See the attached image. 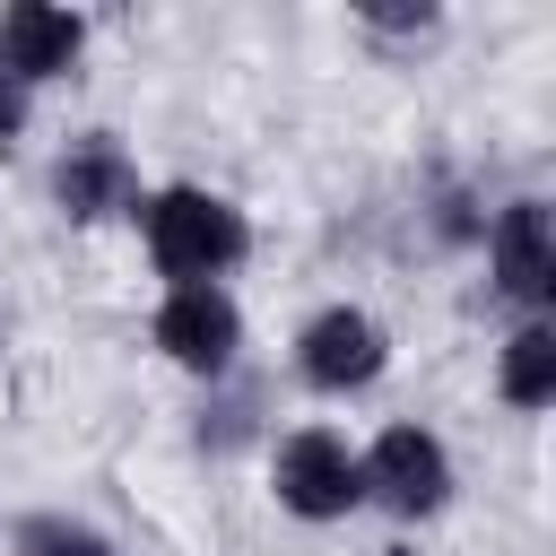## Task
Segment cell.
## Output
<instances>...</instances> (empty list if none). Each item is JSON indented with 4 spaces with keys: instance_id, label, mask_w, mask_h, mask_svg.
<instances>
[{
    "instance_id": "obj_6",
    "label": "cell",
    "mask_w": 556,
    "mask_h": 556,
    "mask_svg": "<svg viewBox=\"0 0 556 556\" xmlns=\"http://www.w3.org/2000/svg\"><path fill=\"white\" fill-rule=\"evenodd\" d=\"M78 43H87V26H78L70 9L17 0V9L0 17V70H9L17 87H35V78H61V70L78 61Z\"/></svg>"
},
{
    "instance_id": "obj_5",
    "label": "cell",
    "mask_w": 556,
    "mask_h": 556,
    "mask_svg": "<svg viewBox=\"0 0 556 556\" xmlns=\"http://www.w3.org/2000/svg\"><path fill=\"white\" fill-rule=\"evenodd\" d=\"M235 339H243V321H235V304L217 287H174L165 313H156V348L174 365H191V374H226Z\"/></svg>"
},
{
    "instance_id": "obj_1",
    "label": "cell",
    "mask_w": 556,
    "mask_h": 556,
    "mask_svg": "<svg viewBox=\"0 0 556 556\" xmlns=\"http://www.w3.org/2000/svg\"><path fill=\"white\" fill-rule=\"evenodd\" d=\"M148 252H156L165 278L217 287V269L243 261V217H235V200L191 191V182H182V191H156V200H148Z\"/></svg>"
},
{
    "instance_id": "obj_3",
    "label": "cell",
    "mask_w": 556,
    "mask_h": 556,
    "mask_svg": "<svg viewBox=\"0 0 556 556\" xmlns=\"http://www.w3.org/2000/svg\"><path fill=\"white\" fill-rule=\"evenodd\" d=\"M356 469H365V495H382V504H391V513H408V521H417V513H434V504H443V486H452V460H443V443H434L426 426H391Z\"/></svg>"
},
{
    "instance_id": "obj_9",
    "label": "cell",
    "mask_w": 556,
    "mask_h": 556,
    "mask_svg": "<svg viewBox=\"0 0 556 556\" xmlns=\"http://www.w3.org/2000/svg\"><path fill=\"white\" fill-rule=\"evenodd\" d=\"M504 400L513 408H547L556 400V330L547 321H521L504 339Z\"/></svg>"
},
{
    "instance_id": "obj_10",
    "label": "cell",
    "mask_w": 556,
    "mask_h": 556,
    "mask_svg": "<svg viewBox=\"0 0 556 556\" xmlns=\"http://www.w3.org/2000/svg\"><path fill=\"white\" fill-rule=\"evenodd\" d=\"M17 556H113L96 530H78V521H26L17 530Z\"/></svg>"
},
{
    "instance_id": "obj_8",
    "label": "cell",
    "mask_w": 556,
    "mask_h": 556,
    "mask_svg": "<svg viewBox=\"0 0 556 556\" xmlns=\"http://www.w3.org/2000/svg\"><path fill=\"white\" fill-rule=\"evenodd\" d=\"M52 191H61V208H70V217H104V208H130V165H122V148H113V139H87V148H70V156H61Z\"/></svg>"
},
{
    "instance_id": "obj_2",
    "label": "cell",
    "mask_w": 556,
    "mask_h": 556,
    "mask_svg": "<svg viewBox=\"0 0 556 556\" xmlns=\"http://www.w3.org/2000/svg\"><path fill=\"white\" fill-rule=\"evenodd\" d=\"M278 504L304 513V521H339L348 504H365V469H356V452H348L339 434H321V426L287 434V443H278Z\"/></svg>"
},
{
    "instance_id": "obj_4",
    "label": "cell",
    "mask_w": 556,
    "mask_h": 556,
    "mask_svg": "<svg viewBox=\"0 0 556 556\" xmlns=\"http://www.w3.org/2000/svg\"><path fill=\"white\" fill-rule=\"evenodd\" d=\"M295 365H304L313 391H365V382L382 374V330H374L356 304H330V313H313V330L295 339Z\"/></svg>"
},
{
    "instance_id": "obj_11",
    "label": "cell",
    "mask_w": 556,
    "mask_h": 556,
    "mask_svg": "<svg viewBox=\"0 0 556 556\" xmlns=\"http://www.w3.org/2000/svg\"><path fill=\"white\" fill-rule=\"evenodd\" d=\"M17 130H26V87L0 70V139H17Z\"/></svg>"
},
{
    "instance_id": "obj_7",
    "label": "cell",
    "mask_w": 556,
    "mask_h": 556,
    "mask_svg": "<svg viewBox=\"0 0 556 556\" xmlns=\"http://www.w3.org/2000/svg\"><path fill=\"white\" fill-rule=\"evenodd\" d=\"M495 278H504V295H521V304H539V295L556 287V226H547L539 200H513V208L495 217Z\"/></svg>"
}]
</instances>
